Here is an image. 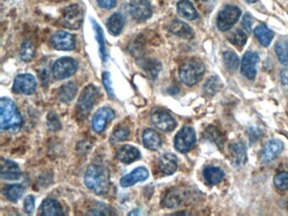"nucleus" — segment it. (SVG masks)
Segmentation results:
<instances>
[{"mask_svg": "<svg viewBox=\"0 0 288 216\" xmlns=\"http://www.w3.org/2000/svg\"><path fill=\"white\" fill-rule=\"evenodd\" d=\"M249 3H255L257 0H246Z\"/></svg>", "mask_w": 288, "mask_h": 216, "instance_id": "45", "label": "nucleus"}, {"mask_svg": "<svg viewBox=\"0 0 288 216\" xmlns=\"http://www.w3.org/2000/svg\"><path fill=\"white\" fill-rule=\"evenodd\" d=\"M84 19L82 9L78 5L67 6L62 12V23L67 28L77 30L81 26Z\"/></svg>", "mask_w": 288, "mask_h": 216, "instance_id": "6", "label": "nucleus"}, {"mask_svg": "<svg viewBox=\"0 0 288 216\" xmlns=\"http://www.w3.org/2000/svg\"><path fill=\"white\" fill-rule=\"evenodd\" d=\"M255 36L264 47L270 46L275 33L265 25H260L255 29Z\"/></svg>", "mask_w": 288, "mask_h": 216, "instance_id": "27", "label": "nucleus"}, {"mask_svg": "<svg viewBox=\"0 0 288 216\" xmlns=\"http://www.w3.org/2000/svg\"><path fill=\"white\" fill-rule=\"evenodd\" d=\"M205 68L201 61L189 59L184 62L179 69V77L182 82L188 87L197 84L204 75Z\"/></svg>", "mask_w": 288, "mask_h": 216, "instance_id": "3", "label": "nucleus"}, {"mask_svg": "<svg viewBox=\"0 0 288 216\" xmlns=\"http://www.w3.org/2000/svg\"><path fill=\"white\" fill-rule=\"evenodd\" d=\"M129 135H130V131L127 128H122L121 127V128L115 130L112 136H111L110 141L112 143L122 142V141L127 140Z\"/></svg>", "mask_w": 288, "mask_h": 216, "instance_id": "39", "label": "nucleus"}, {"mask_svg": "<svg viewBox=\"0 0 288 216\" xmlns=\"http://www.w3.org/2000/svg\"><path fill=\"white\" fill-rule=\"evenodd\" d=\"M115 117V112L109 107L100 108L92 119V128L97 134L103 132L107 123Z\"/></svg>", "mask_w": 288, "mask_h": 216, "instance_id": "13", "label": "nucleus"}, {"mask_svg": "<svg viewBox=\"0 0 288 216\" xmlns=\"http://www.w3.org/2000/svg\"><path fill=\"white\" fill-rule=\"evenodd\" d=\"M116 157L121 162L130 164L140 159V150L132 145H122L117 149Z\"/></svg>", "mask_w": 288, "mask_h": 216, "instance_id": "18", "label": "nucleus"}, {"mask_svg": "<svg viewBox=\"0 0 288 216\" xmlns=\"http://www.w3.org/2000/svg\"><path fill=\"white\" fill-rule=\"evenodd\" d=\"M78 69L77 62L72 58L64 57L58 59L53 66V75L59 80L68 79L76 73Z\"/></svg>", "mask_w": 288, "mask_h": 216, "instance_id": "4", "label": "nucleus"}, {"mask_svg": "<svg viewBox=\"0 0 288 216\" xmlns=\"http://www.w3.org/2000/svg\"><path fill=\"white\" fill-rule=\"evenodd\" d=\"M97 3L105 10H111L116 6V0H97Z\"/></svg>", "mask_w": 288, "mask_h": 216, "instance_id": "43", "label": "nucleus"}, {"mask_svg": "<svg viewBox=\"0 0 288 216\" xmlns=\"http://www.w3.org/2000/svg\"><path fill=\"white\" fill-rule=\"evenodd\" d=\"M21 177V169L12 160H2L1 162V178L5 180L16 181Z\"/></svg>", "mask_w": 288, "mask_h": 216, "instance_id": "19", "label": "nucleus"}, {"mask_svg": "<svg viewBox=\"0 0 288 216\" xmlns=\"http://www.w3.org/2000/svg\"><path fill=\"white\" fill-rule=\"evenodd\" d=\"M149 178V171L146 167H137L132 170L130 174L122 177L120 180V185L122 188H128L130 186L135 185L139 182L146 181Z\"/></svg>", "mask_w": 288, "mask_h": 216, "instance_id": "16", "label": "nucleus"}, {"mask_svg": "<svg viewBox=\"0 0 288 216\" xmlns=\"http://www.w3.org/2000/svg\"><path fill=\"white\" fill-rule=\"evenodd\" d=\"M284 145L279 140H270L263 147L261 152V160L264 162H270L280 155L283 150Z\"/></svg>", "mask_w": 288, "mask_h": 216, "instance_id": "15", "label": "nucleus"}, {"mask_svg": "<svg viewBox=\"0 0 288 216\" xmlns=\"http://www.w3.org/2000/svg\"><path fill=\"white\" fill-rule=\"evenodd\" d=\"M99 97V90L93 84H89L85 87L79 101H78V110L82 114H87L92 109L97 98Z\"/></svg>", "mask_w": 288, "mask_h": 216, "instance_id": "8", "label": "nucleus"}, {"mask_svg": "<svg viewBox=\"0 0 288 216\" xmlns=\"http://www.w3.org/2000/svg\"><path fill=\"white\" fill-rule=\"evenodd\" d=\"M85 184L98 195L106 194L110 188L109 171L102 165H90L85 174Z\"/></svg>", "mask_w": 288, "mask_h": 216, "instance_id": "1", "label": "nucleus"}, {"mask_svg": "<svg viewBox=\"0 0 288 216\" xmlns=\"http://www.w3.org/2000/svg\"><path fill=\"white\" fill-rule=\"evenodd\" d=\"M78 91V87L74 82H68L59 87L58 97L62 102H70L74 99Z\"/></svg>", "mask_w": 288, "mask_h": 216, "instance_id": "26", "label": "nucleus"}, {"mask_svg": "<svg viewBox=\"0 0 288 216\" xmlns=\"http://www.w3.org/2000/svg\"><path fill=\"white\" fill-rule=\"evenodd\" d=\"M151 122L157 128L164 132H171L176 127V120L162 110H155L151 117Z\"/></svg>", "mask_w": 288, "mask_h": 216, "instance_id": "10", "label": "nucleus"}, {"mask_svg": "<svg viewBox=\"0 0 288 216\" xmlns=\"http://www.w3.org/2000/svg\"><path fill=\"white\" fill-rule=\"evenodd\" d=\"M280 79H281V83H282L284 85L288 84V69H284V70L281 72Z\"/></svg>", "mask_w": 288, "mask_h": 216, "instance_id": "44", "label": "nucleus"}, {"mask_svg": "<svg viewBox=\"0 0 288 216\" xmlns=\"http://www.w3.org/2000/svg\"><path fill=\"white\" fill-rule=\"evenodd\" d=\"M247 35L242 30H236V31H232V33H230L228 36L230 42L238 49H242V47L244 46L247 42Z\"/></svg>", "mask_w": 288, "mask_h": 216, "instance_id": "34", "label": "nucleus"}, {"mask_svg": "<svg viewBox=\"0 0 288 216\" xmlns=\"http://www.w3.org/2000/svg\"><path fill=\"white\" fill-rule=\"evenodd\" d=\"M275 54L280 64L288 65V42L285 41H278L275 45Z\"/></svg>", "mask_w": 288, "mask_h": 216, "instance_id": "33", "label": "nucleus"}, {"mask_svg": "<svg viewBox=\"0 0 288 216\" xmlns=\"http://www.w3.org/2000/svg\"><path fill=\"white\" fill-rule=\"evenodd\" d=\"M124 26H125V18L119 13L113 14L107 21V30L113 36L119 35Z\"/></svg>", "mask_w": 288, "mask_h": 216, "instance_id": "28", "label": "nucleus"}, {"mask_svg": "<svg viewBox=\"0 0 288 216\" xmlns=\"http://www.w3.org/2000/svg\"><path fill=\"white\" fill-rule=\"evenodd\" d=\"M24 189L22 186L20 184H12V185L6 186L4 188V195L6 198L11 202H17L23 195Z\"/></svg>", "mask_w": 288, "mask_h": 216, "instance_id": "29", "label": "nucleus"}, {"mask_svg": "<svg viewBox=\"0 0 288 216\" xmlns=\"http://www.w3.org/2000/svg\"><path fill=\"white\" fill-rule=\"evenodd\" d=\"M230 159L232 165L239 167L247 162V150L241 142L234 143L230 146Z\"/></svg>", "mask_w": 288, "mask_h": 216, "instance_id": "17", "label": "nucleus"}, {"mask_svg": "<svg viewBox=\"0 0 288 216\" xmlns=\"http://www.w3.org/2000/svg\"><path fill=\"white\" fill-rule=\"evenodd\" d=\"M198 1H203V2H205L207 0H198Z\"/></svg>", "mask_w": 288, "mask_h": 216, "instance_id": "46", "label": "nucleus"}, {"mask_svg": "<svg viewBox=\"0 0 288 216\" xmlns=\"http://www.w3.org/2000/svg\"><path fill=\"white\" fill-rule=\"evenodd\" d=\"M184 194L182 191L173 190L164 198L163 204L169 208H174L177 206L180 205L183 199H184Z\"/></svg>", "mask_w": 288, "mask_h": 216, "instance_id": "30", "label": "nucleus"}, {"mask_svg": "<svg viewBox=\"0 0 288 216\" xmlns=\"http://www.w3.org/2000/svg\"><path fill=\"white\" fill-rule=\"evenodd\" d=\"M40 211L43 215L55 216L63 214V208L60 203L54 198H47L42 203Z\"/></svg>", "mask_w": 288, "mask_h": 216, "instance_id": "24", "label": "nucleus"}, {"mask_svg": "<svg viewBox=\"0 0 288 216\" xmlns=\"http://www.w3.org/2000/svg\"><path fill=\"white\" fill-rule=\"evenodd\" d=\"M158 166L165 175H172L178 168V158L172 153H166L159 158Z\"/></svg>", "mask_w": 288, "mask_h": 216, "instance_id": "20", "label": "nucleus"}, {"mask_svg": "<svg viewBox=\"0 0 288 216\" xmlns=\"http://www.w3.org/2000/svg\"><path fill=\"white\" fill-rule=\"evenodd\" d=\"M144 69L146 70V74L151 79H155L157 76L159 72L161 70V65L156 60H147L144 63Z\"/></svg>", "mask_w": 288, "mask_h": 216, "instance_id": "37", "label": "nucleus"}, {"mask_svg": "<svg viewBox=\"0 0 288 216\" xmlns=\"http://www.w3.org/2000/svg\"><path fill=\"white\" fill-rule=\"evenodd\" d=\"M223 61L227 69L231 72H234L238 69L239 67V59L237 56V54L233 52L227 51L223 53Z\"/></svg>", "mask_w": 288, "mask_h": 216, "instance_id": "31", "label": "nucleus"}, {"mask_svg": "<svg viewBox=\"0 0 288 216\" xmlns=\"http://www.w3.org/2000/svg\"><path fill=\"white\" fill-rule=\"evenodd\" d=\"M260 60V56L257 53L247 52L242 57L241 62V72L243 76L249 79H255L257 74V64Z\"/></svg>", "mask_w": 288, "mask_h": 216, "instance_id": "11", "label": "nucleus"}, {"mask_svg": "<svg viewBox=\"0 0 288 216\" xmlns=\"http://www.w3.org/2000/svg\"><path fill=\"white\" fill-rule=\"evenodd\" d=\"M35 47L31 41H26L22 44L20 56L24 62H30L35 56Z\"/></svg>", "mask_w": 288, "mask_h": 216, "instance_id": "36", "label": "nucleus"}, {"mask_svg": "<svg viewBox=\"0 0 288 216\" xmlns=\"http://www.w3.org/2000/svg\"><path fill=\"white\" fill-rule=\"evenodd\" d=\"M196 142L194 130L190 127H184L179 130L174 139V146L180 153L189 152Z\"/></svg>", "mask_w": 288, "mask_h": 216, "instance_id": "7", "label": "nucleus"}, {"mask_svg": "<svg viewBox=\"0 0 288 216\" xmlns=\"http://www.w3.org/2000/svg\"><path fill=\"white\" fill-rule=\"evenodd\" d=\"M130 14L137 21H146L152 15L151 4L147 0H132L130 3Z\"/></svg>", "mask_w": 288, "mask_h": 216, "instance_id": "12", "label": "nucleus"}, {"mask_svg": "<svg viewBox=\"0 0 288 216\" xmlns=\"http://www.w3.org/2000/svg\"><path fill=\"white\" fill-rule=\"evenodd\" d=\"M222 81L219 77L212 76L204 84V92L208 96H214L219 92Z\"/></svg>", "mask_w": 288, "mask_h": 216, "instance_id": "32", "label": "nucleus"}, {"mask_svg": "<svg viewBox=\"0 0 288 216\" xmlns=\"http://www.w3.org/2000/svg\"><path fill=\"white\" fill-rule=\"evenodd\" d=\"M51 44L54 49L60 51H70L75 47V41L71 34L64 31H57L52 36Z\"/></svg>", "mask_w": 288, "mask_h": 216, "instance_id": "14", "label": "nucleus"}, {"mask_svg": "<svg viewBox=\"0 0 288 216\" xmlns=\"http://www.w3.org/2000/svg\"><path fill=\"white\" fill-rule=\"evenodd\" d=\"M274 184L279 190L285 191L288 189V171L278 173L274 178Z\"/></svg>", "mask_w": 288, "mask_h": 216, "instance_id": "38", "label": "nucleus"}, {"mask_svg": "<svg viewBox=\"0 0 288 216\" xmlns=\"http://www.w3.org/2000/svg\"><path fill=\"white\" fill-rule=\"evenodd\" d=\"M22 125L21 112L12 100L3 97L0 101V127L2 130L18 131Z\"/></svg>", "mask_w": 288, "mask_h": 216, "instance_id": "2", "label": "nucleus"}, {"mask_svg": "<svg viewBox=\"0 0 288 216\" xmlns=\"http://www.w3.org/2000/svg\"><path fill=\"white\" fill-rule=\"evenodd\" d=\"M177 10L179 16L188 21H194L199 17L198 12L189 0H180L177 5Z\"/></svg>", "mask_w": 288, "mask_h": 216, "instance_id": "23", "label": "nucleus"}, {"mask_svg": "<svg viewBox=\"0 0 288 216\" xmlns=\"http://www.w3.org/2000/svg\"><path fill=\"white\" fill-rule=\"evenodd\" d=\"M241 16V11L236 6H227L220 11L217 16V27L220 31H227L237 23Z\"/></svg>", "mask_w": 288, "mask_h": 216, "instance_id": "5", "label": "nucleus"}, {"mask_svg": "<svg viewBox=\"0 0 288 216\" xmlns=\"http://www.w3.org/2000/svg\"><path fill=\"white\" fill-rule=\"evenodd\" d=\"M102 81H103L105 89L107 91L108 96L111 97H114V91L112 88V80H111V76H110L108 72H105L102 75Z\"/></svg>", "mask_w": 288, "mask_h": 216, "instance_id": "40", "label": "nucleus"}, {"mask_svg": "<svg viewBox=\"0 0 288 216\" xmlns=\"http://www.w3.org/2000/svg\"><path fill=\"white\" fill-rule=\"evenodd\" d=\"M24 208L26 213H33L34 209H35V198L33 196L29 195L26 197L24 202Z\"/></svg>", "mask_w": 288, "mask_h": 216, "instance_id": "41", "label": "nucleus"}, {"mask_svg": "<svg viewBox=\"0 0 288 216\" xmlns=\"http://www.w3.org/2000/svg\"><path fill=\"white\" fill-rule=\"evenodd\" d=\"M205 183L210 186L217 185L224 178V171L221 168L207 166L203 171Z\"/></svg>", "mask_w": 288, "mask_h": 216, "instance_id": "25", "label": "nucleus"}, {"mask_svg": "<svg viewBox=\"0 0 288 216\" xmlns=\"http://www.w3.org/2000/svg\"><path fill=\"white\" fill-rule=\"evenodd\" d=\"M169 31L176 36L184 39H191L194 37V31L191 27L179 20H174L169 24Z\"/></svg>", "mask_w": 288, "mask_h": 216, "instance_id": "21", "label": "nucleus"}, {"mask_svg": "<svg viewBox=\"0 0 288 216\" xmlns=\"http://www.w3.org/2000/svg\"><path fill=\"white\" fill-rule=\"evenodd\" d=\"M143 144L147 149L157 150L161 145V138L156 130L147 128L143 132Z\"/></svg>", "mask_w": 288, "mask_h": 216, "instance_id": "22", "label": "nucleus"}, {"mask_svg": "<svg viewBox=\"0 0 288 216\" xmlns=\"http://www.w3.org/2000/svg\"><path fill=\"white\" fill-rule=\"evenodd\" d=\"M242 27L247 32L252 31L253 17L250 13L245 14L242 21Z\"/></svg>", "mask_w": 288, "mask_h": 216, "instance_id": "42", "label": "nucleus"}, {"mask_svg": "<svg viewBox=\"0 0 288 216\" xmlns=\"http://www.w3.org/2000/svg\"><path fill=\"white\" fill-rule=\"evenodd\" d=\"M36 79L32 74H19L14 80L13 92L16 94H33L36 92Z\"/></svg>", "mask_w": 288, "mask_h": 216, "instance_id": "9", "label": "nucleus"}, {"mask_svg": "<svg viewBox=\"0 0 288 216\" xmlns=\"http://www.w3.org/2000/svg\"><path fill=\"white\" fill-rule=\"evenodd\" d=\"M92 24L94 26L95 33H96V38H97L98 44L100 47V53H101V56L102 59L106 61L107 59V52H106V48H105L104 36H103V32L99 25L96 22V21H92Z\"/></svg>", "mask_w": 288, "mask_h": 216, "instance_id": "35", "label": "nucleus"}]
</instances>
